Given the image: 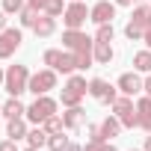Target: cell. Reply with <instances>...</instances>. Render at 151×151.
Segmentation results:
<instances>
[{
  "label": "cell",
  "instance_id": "1",
  "mask_svg": "<svg viewBox=\"0 0 151 151\" xmlns=\"http://www.w3.org/2000/svg\"><path fill=\"white\" fill-rule=\"evenodd\" d=\"M62 47L77 56V68L80 71L95 65V39H89L83 30H65L62 33Z\"/></svg>",
  "mask_w": 151,
  "mask_h": 151
},
{
  "label": "cell",
  "instance_id": "2",
  "mask_svg": "<svg viewBox=\"0 0 151 151\" xmlns=\"http://www.w3.org/2000/svg\"><path fill=\"white\" fill-rule=\"evenodd\" d=\"M27 86H30V68L27 65H9L6 68V80H3V89L12 95V98H21L24 92H27Z\"/></svg>",
  "mask_w": 151,
  "mask_h": 151
},
{
  "label": "cell",
  "instance_id": "3",
  "mask_svg": "<svg viewBox=\"0 0 151 151\" xmlns=\"http://www.w3.org/2000/svg\"><path fill=\"white\" fill-rule=\"evenodd\" d=\"M42 59H45V65H47V68L62 71V74H74V71H80V68H77V56H74L71 50H56V47H47Z\"/></svg>",
  "mask_w": 151,
  "mask_h": 151
},
{
  "label": "cell",
  "instance_id": "4",
  "mask_svg": "<svg viewBox=\"0 0 151 151\" xmlns=\"http://www.w3.org/2000/svg\"><path fill=\"white\" fill-rule=\"evenodd\" d=\"M86 92H89L86 77H80V74H71V77L65 80V86H62L59 101H62V107H77V104L86 98Z\"/></svg>",
  "mask_w": 151,
  "mask_h": 151
},
{
  "label": "cell",
  "instance_id": "5",
  "mask_svg": "<svg viewBox=\"0 0 151 151\" xmlns=\"http://www.w3.org/2000/svg\"><path fill=\"white\" fill-rule=\"evenodd\" d=\"M56 101L50 98V95H36V101L27 107V122H33V124H45L53 113H56Z\"/></svg>",
  "mask_w": 151,
  "mask_h": 151
},
{
  "label": "cell",
  "instance_id": "6",
  "mask_svg": "<svg viewBox=\"0 0 151 151\" xmlns=\"http://www.w3.org/2000/svg\"><path fill=\"white\" fill-rule=\"evenodd\" d=\"M86 21H89V6L83 3V0H71V3L65 6V12H62L65 30H80Z\"/></svg>",
  "mask_w": 151,
  "mask_h": 151
},
{
  "label": "cell",
  "instance_id": "7",
  "mask_svg": "<svg viewBox=\"0 0 151 151\" xmlns=\"http://www.w3.org/2000/svg\"><path fill=\"white\" fill-rule=\"evenodd\" d=\"M113 116H119L122 127H139V116H136V107H133L130 95H119L113 101Z\"/></svg>",
  "mask_w": 151,
  "mask_h": 151
},
{
  "label": "cell",
  "instance_id": "8",
  "mask_svg": "<svg viewBox=\"0 0 151 151\" xmlns=\"http://www.w3.org/2000/svg\"><path fill=\"white\" fill-rule=\"evenodd\" d=\"M50 89H56V71H53V68H42V71L30 74L27 92H33V95H47Z\"/></svg>",
  "mask_w": 151,
  "mask_h": 151
},
{
  "label": "cell",
  "instance_id": "9",
  "mask_svg": "<svg viewBox=\"0 0 151 151\" xmlns=\"http://www.w3.org/2000/svg\"><path fill=\"white\" fill-rule=\"evenodd\" d=\"M89 95H92L95 101H101V104H110V107H113V101L119 98V86H110L104 77H92V80H89Z\"/></svg>",
  "mask_w": 151,
  "mask_h": 151
},
{
  "label": "cell",
  "instance_id": "10",
  "mask_svg": "<svg viewBox=\"0 0 151 151\" xmlns=\"http://www.w3.org/2000/svg\"><path fill=\"white\" fill-rule=\"evenodd\" d=\"M21 30H15V27H6L3 33H0V59H9L18 47H21Z\"/></svg>",
  "mask_w": 151,
  "mask_h": 151
},
{
  "label": "cell",
  "instance_id": "11",
  "mask_svg": "<svg viewBox=\"0 0 151 151\" xmlns=\"http://www.w3.org/2000/svg\"><path fill=\"white\" fill-rule=\"evenodd\" d=\"M116 86H119L122 95H130V98H133V95H139V92L145 89V80L139 77V71H124L122 77H119Z\"/></svg>",
  "mask_w": 151,
  "mask_h": 151
},
{
  "label": "cell",
  "instance_id": "12",
  "mask_svg": "<svg viewBox=\"0 0 151 151\" xmlns=\"http://www.w3.org/2000/svg\"><path fill=\"white\" fill-rule=\"evenodd\" d=\"M113 18H116V3H110V0H98V3L89 9V21L92 24H113Z\"/></svg>",
  "mask_w": 151,
  "mask_h": 151
},
{
  "label": "cell",
  "instance_id": "13",
  "mask_svg": "<svg viewBox=\"0 0 151 151\" xmlns=\"http://www.w3.org/2000/svg\"><path fill=\"white\" fill-rule=\"evenodd\" d=\"M62 124H65V130H77V127H83V124H86V110H83L80 104H77V107H65Z\"/></svg>",
  "mask_w": 151,
  "mask_h": 151
},
{
  "label": "cell",
  "instance_id": "14",
  "mask_svg": "<svg viewBox=\"0 0 151 151\" xmlns=\"http://www.w3.org/2000/svg\"><path fill=\"white\" fill-rule=\"evenodd\" d=\"M33 33H36L39 39H47V36H53V33H56V18L42 12V15L36 18V24H33Z\"/></svg>",
  "mask_w": 151,
  "mask_h": 151
},
{
  "label": "cell",
  "instance_id": "15",
  "mask_svg": "<svg viewBox=\"0 0 151 151\" xmlns=\"http://www.w3.org/2000/svg\"><path fill=\"white\" fill-rule=\"evenodd\" d=\"M136 116H139V127L145 133H151V95L136 101Z\"/></svg>",
  "mask_w": 151,
  "mask_h": 151
},
{
  "label": "cell",
  "instance_id": "16",
  "mask_svg": "<svg viewBox=\"0 0 151 151\" xmlns=\"http://www.w3.org/2000/svg\"><path fill=\"white\" fill-rule=\"evenodd\" d=\"M27 133H30V127H27V116H21V119H9V124H6V136L9 139H27Z\"/></svg>",
  "mask_w": 151,
  "mask_h": 151
},
{
  "label": "cell",
  "instance_id": "17",
  "mask_svg": "<svg viewBox=\"0 0 151 151\" xmlns=\"http://www.w3.org/2000/svg\"><path fill=\"white\" fill-rule=\"evenodd\" d=\"M113 56H116V50H113L110 42H95V62L98 65H110Z\"/></svg>",
  "mask_w": 151,
  "mask_h": 151
},
{
  "label": "cell",
  "instance_id": "18",
  "mask_svg": "<svg viewBox=\"0 0 151 151\" xmlns=\"http://www.w3.org/2000/svg\"><path fill=\"white\" fill-rule=\"evenodd\" d=\"M21 116H27V107L21 104V98L9 95V101L3 104V119H21Z\"/></svg>",
  "mask_w": 151,
  "mask_h": 151
},
{
  "label": "cell",
  "instance_id": "19",
  "mask_svg": "<svg viewBox=\"0 0 151 151\" xmlns=\"http://www.w3.org/2000/svg\"><path fill=\"white\" fill-rule=\"evenodd\" d=\"M130 24H136L142 33L151 27V6H136L133 9V15H130Z\"/></svg>",
  "mask_w": 151,
  "mask_h": 151
},
{
  "label": "cell",
  "instance_id": "20",
  "mask_svg": "<svg viewBox=\"0 0 151 151\" xmlns=\"http://www.w3.org/2000/svg\"><path fill=\"white\" fill-rule=\"evenodd\" d=\"M119 130H122V122H119V116H107L104 122H101V136L104 139H113V136H119Z\"/></svg>",
  "mask_w": 151,
  "mask_h": 151
},
{
  "label": "cell",
  "instance_id": "21",
  "mask_svg": "<svg viewBox=\"0 0 151 151\" xmlns=\"http://www.w3.org/2000/svg\"><path fill=\"white\" fill-rule=\"evenodd\" d=\"M47 139H50V133H47L42 124H36V127L27 133V145H33V148H45V145H47Z\"/></svg>",
  "mask_w": 151,
  "mask_h": 151
},
{
  "label": "cell",
  "instance_id": "22",
  "mask_svg": "<svg viewBox=\"0 0 151 151\" xmlns=\"http://www.w3.org/2000/svg\"><path fill=\"white\" fill-rule=\"evenodd\" d=\"M133 71H139V74H151V50H139V53H133Z\"/></svg>",
  "mask_w": 151,
  "mask_h": 151
},
{
  "label": "cell",
  "instance_id": "23",
  "mask_svg": "<svg viewBox=\"0 0 151 151\" xmlns=\"http://www.w3.org/2000/svg\"><path fill=\"white\" fill-rule=\"evenodd\" d=\"M71 145V139L65 136V130H59V133H50V139H47V148L50 151H65Z\"/></svg>",
  "mask_w": 151,
  "mask_h": 151
},
{
  "label": "cell",
  "instance_id": "24",
  "mask_svg": "<svg viewBox=\"0 0 151 151\" xmlns=\"http://www.w3.org/2000/svg\"><path fill=\"white\" fill-rule=\"evenodd\" d=\"M42 12H36V9H30V6H24L21 12H18V18H21V27H30L33 30V24H36V18H39Z\"/></svg>",
  "mask_w": 151,
  "mask_h": 151
},
{
  "label": "cell",
  "instance_id": "25",
  "mask_svg": "<svg viewBox=\"0 0 151 151\" xmlns=\"http://www.w3.org/2000/svg\"><path fill=\"white\" fill-rule=\"evenodd\" d=\"M42 127H45L47 133H59V130H65V124H62V116H56V113H53V116H50V119H47Z\"/></svg>",
  "mask_w": 151,
  "mask_h": 151
},
{
  "label": "cell",
  "instance_id": "26",
  "mask_svg": "<svg viewBox=\"0 0 151 151\" xmlns=\"http://www.w3.org/2000/svg\"><path fill=\"white\" fill-rule=\"evenodd\" d=\"M24 6H27L24 0H3V6H0V9H3L6 15H18V12H21Z\"/></svg>",
  "mask_w": 151,
  "mask_h": 151
},
{
  "label": "cell",
  "instance_id": "27",
  "mask_svg": "<svg viewBox=\"0 0 151 151\" xmlns=\"http://www.w3.org/2000/svg\"><path fill=\"white\" fill-rule=\"evenodd\" d=\"M95 42H113V24H101L95 33Z\"/></svg>",
  "mask_w": 151,
  "mask_h": 151
},
{
  "label": "cell",
  "instance_id": "28",
  "mask_svg": "<svg viewBox=\"0 0 151 151\" xmlns=\"http://www.w3.org/2000/svg\"><path fill=\"white\" fill-rule=\"evenodd\" d=\"M62 12H65V3H62V0H50V3L45 6V15H53V18H56V15H62Z\"/></svg>",
  "mask_w": 151,
  "mask_h": 151
},
{
  "label": "cell",
  "instance_id": "29",
  "mask_svg": "<svg viewBox=\"0 0 151 151\" xmlns=\"http://www.w3.org/2000/svg\"><path fill=\"white\" fill-rule=\"evenodd\" d=\"M124 36H127V39H130V42H139V39H142V36H145V33H142V30H139V27H136V24H127V27H124Z\"/></svg>",
  "mask_w": 151,
  "mask_h": 151
},
{
  "label": "cell",
  "instance_id": "30",
  "mask_svg": "<svg viewBox=\"0 0 151 151\" xmlns=\"http://www.w3.org/2000/svg\"><path fill=\"white\" fill-rule=\"evenodd\" d=\"M86 133H89V142H107V139L101 136V124H89Z\"/></svg>",
  "mask_w": 151,
  "mask_h": 151
},
{
  "label": "cell",
  "instance_id": "31",
  "mask_svg": "<svg viewBox=\"0 0 151 151\" xmlns=\"http://www.w3.org/2000/svg\"><path fill=\"white\" fill-rule=\"evenodd\" d=\"M50 3V0H27V6L30 9H36V12H45V6Z\"/></svg>",
  "mask_w": 151,
  "mask_h": 151
},
{
  "label": "cell",
  "instance_id": "32",
  "mask_svg": "<svg viewBox=\"0 0 151 151\" xmlns=\"http://www.w3.org/2000/svg\"><path fill=\"white\" fill-rule=\"evenodd\" d=\"M0 151H21V148H18L15 139H3V142H0Z\"/></svg>",
  "mask_w": 151,
  "mask_h": 151
},
{
  "label": "cell",
  "instance_id": "33",
  "mask_svg": "<svg viewBox=\"0 0 151 151\" xmlns=\"http://www.w3.org/2000/svg\"><path fill=\"white\" fill-rule=\"evenodd\" d=\"M83 151H104V142H86Z\"/></svg>",
  "mask_w": 151,
  "mask_h": 151
},
{
  "label": "cell",
  "instance_id": "34",
  "mask_svg": "<svg viewBox=\"0 0 151 151\" xmlns=\"http://www.w3.org/2000/svg\"><path fill=\"white\" fill-rule=\"evenodd\" d=\"M142 42H145V45H148V50H151V27L145 30V36H142Z\"/></svg>",
  "mask_w": 151,
  "mask_h": 151
},
{
  "label": "cell",
  "instance_id": "35",
  "mask_svg": "<svg viewBox=\"0 0 151 151\" xmlns=\"http://www.w3.org/2000/svg\"><path fill=\"white\" fill-rule=\"evenodd\" d=\"M3 30H6V12L0 9V33H3Z\"/></svg>",
  "mask_w": 151,
  "mask_h": 151
},
{
  "label": "cell",
  "instance_id": "36",
  "mask_svg": "<svg viewBox=\"0 0 151 151\" xmlns=\"http://www.w3.org/2000/svg\"><path fill=\"white\" fill-rule=\"evenodd\" d=\"M133 3H139V0H116V6H133Z\"/></svg>",
  "mask_w": 151,
  "mask_h": 151
},
{
  "label": "cell",
  "instance_id": "37",
  "mask_svg": "<svg viewBox=\"0 0 151 151\" xmlns=\"http://www.w3.org/2000/svg\"><path fill=\"white\" fill-rule=\"evenodd\" d=\"M145 95H151V74H148V77H145V89H142Z\"/></svg>",
  "mask_w": 151,
  "mask_h": 151
},
{
  "label": "cell",
  "instance_id": "38",
  "mask_svg": "<svg viewBox=\"0 0 151 151\" xmlns=\"http://www.w3.org/2000/svg\"><path fill=\"white\" fill-rule=\"evenodd\" d=\"M65 151H83V145H74V142H71V145H68Z\"/></svg>",
  "mask_w": 151,
  "mask_h": 151
},
{
  "label": "cell",
  "instance_id": "39",
  "mask_svg": "<svg viewBox=\"0 0 151 151\" xmlns=\"http://www.w3.org/2000/svg\"><path fill=\"white\" fill-rule=\"evenodd\" d=\"M104 151H119V148H116L113 142H104Z\"/></svg>",
  "mask_w": 151,
  "mask_h": 151
},
{
  "label": "cell",
  "instance_id": "40",
  "mask_svg": "<svg viewBox=\"0 0 151 151\" xmlns=\"http://www.w3.org/2000/svg\"><path fill=\"white\" fill-rule=\"evenodd\" d=\"M142 148H145V151H151V133L145 136V145H142Z\"/></svg>",
  "mask_w": 151,
  "mask_h": 151
},
{
  "label": "cell",
  "instance_id": "41",
  "mask_svg": "<svg viewBox=\"0 0 151 151\" xmlns=\"http://www.w3.org/2000/svg\"><path fill=\"white\" fill-rule=\"evenodd\" d=\"M3 80H6V71H3V68H0V83H3Z\"/></svg>",
  "mask_w": 151,
  "mask_h": 151
},
{
  "label": "cell",
  "instance_id": "42",
  "mask_svg": "<svg viewBox=\"0 0 151 151\" xmlns=\"http://www.w3.org/2000/svg\"><path fill=\"white\" fill-rule=\"evenodd\" d=\"M24 151H42V148H33V145H27V148H24Z\"/></svg>",
  "mask_w": 151,
  "mask_h": 151
},
{
  "label": "cell",
  "instance_id": "43",
  "mask_svg": "<svg viewBox=\"0 0 151 151\" xmlns=\"http://www.w3.org/2000/svg\"><path fill=\"white\" fill-rule=\"evenodd\" d=\"M130 151H145V148H130Z\"/></svg>",
  "mask_w": 151,
  "mask_h": 151
},
{
  "label": "cell",
  "instance_id": "44",
  "mask_svg": "<svg viewBox=\"0 0 151 151\" xmlns=\"http://www.w3.org/2000/svg\"><path fill=\"white\" fill-rule=\"evenodd\" d=\"M0 116H3V104H0Z\"/></svg>",
  "mask_w": 151,
  "mask_h": 151
}]
</instances>
